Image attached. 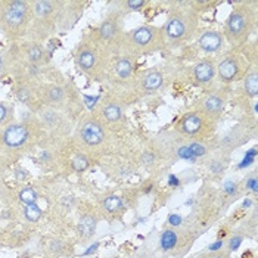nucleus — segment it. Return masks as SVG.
<instances>
[{
	"mask_svg": "<svg viewBox=\"0 0 258 258\" xmlns=\"http://www.w3.org/2000/svg\"><path fill=\"white\" fill-rule=\"evenodd\" d=\"M46 138L47 135L41 122L33 114L0 128V168L17 162L21 157L41 145Z\"/></svg>",
	"mask_w": 258,
	"mask_h": 258,
	"instance_id": "1",
	"label": "nucleus"
},
{
	"mask_svg": "<svg viewBox=\"0 0 258 258\" xmlns=\"http://www.w3.org/2000/svg\"><path fill=\"white\" fill-rule=\"evenodd\" d=\"M40 95L44 106L58 109L70 119L79 117L84 105L77 87L52 65L46 70L44 77L41 79Z\"/></svg>",
	"mask_w": 258,
	"mask_h": 258,
	"instance_id": "2",
	"label": "nucleus"
},
{
	"mask_svg": "<svg viewBox=\"0 0 258 258\" xmlns=\"http://www.w3.org/2000/svg\"><path fill=\"white\" fill-rule=\"evenodd\" d=\"M111 53L95 33L86 34L74 50V63L81 76L90 81H103L108 77Z\"/></svg>",
	"mask_w": 258,
	"mask_h": 258,
	"instance_id": "3",
	"label": "nucleus"
},
{
	"mask_svg": "<svg viewBox=\"0 0 258 258\" xmlns=\"http://www.w3.org/2000/svg\"><path fill=\"white\" fill-rule=\"evenodd\" d=\"M199 30V15L190 8L189 2H174L162 25L167 47H179L190 41Z\"/></svg>",
	"mask_w": 258,
	"mask_h": 258,
	"instance_id": "4",
	"label": "nucleus"
},
{
	"mask_svg": "<svg viewBox=\"0 0 258 258\" xmlns=\"http://www.w3.org/2000/svg\"><path fill=\"white\" fill-rule=\"evenodd\" d=\"M257 28V2H240L224 22L223 37L232 49L246 46Z\"/></svg>",
	"mask_w": 258,
	"mask_h": 258,
	"instance_id": "5",
	"label": "nucleus"
},
{
	"mask_svg": "<svg viewBox=\"0 0 258 258\" xmlns=\"http://www.w3.org/2000/svg\"><path fill=\"white\" fill-rule=\"evenodd\" d=\"M33 21L31 0H2L0 2V33L12 43L27 39Z\"/></svg>",
	"mask_w": 258,
	"mask_h": 258,
	"instance_id": "6",
	"label": "nucleus"
},
{
	"mask_svg": "<svg viewBox=\"0 0 258 258\" xmlns=\"http://www.w3.org/2000/svg\"><path fill=\"white\" fill-rule=\"evenodd\" d=\"M33 21L27 39L44 43L60 30V20L65 8L62 0H31Z\"/></svg>",
	"mask_w": 258,
	"mask_h": 258,
	"instance_id": "7",
	"label": "nucleus"
},
{
	"mask_svg": "<svg viewBox=\"0 0 258 258\" xmlns=\"http://www.w3.org/2000/svg\"><path fill=\"white\" fill-rule=\"evenodd\" d=\"M167 47L162 27L158 25H140L130 31H125L118 55H130L133 58L155 55Z\"/></svg>",
	"mask_w": 258,
	"mask_h": 258,
	"instance_id": "8",
	"label": "nucleus"
},
{
	"mask_svg": "<svg viewBox=\"0 0 258 258\" xmlns=\"http://www.w3.org/2000/svg\"><path fill=\"white\" fill-rule=\"evenodd\" d=\"M108 139L106 125L93 112L81 115L74 128V145L84 154L100 149ZM90 157V155H89Z\"/></svg>",
	"mask_w": 258,
	"mask_h": 258,
	"instance_id": "9",
	"label": "nucleus"
},
{
	"mask_svg": "<svg viewBox=\"0 0 258 258\" xmlns=\"http://www.w3.org/2000/svg\"><path fill=\"white\" fill-rule=\"evenodd\" d=\"M93 33L100 43L108 49V52L117 56L119 53L121 40L125 33L124 15L117 9H111Z\"/></svg>",
	"mask_w": 258,
	"mask_h": 258,
	"instance_id": "10",
	"label": "nucleus"
},
{
	"mask_svg": "<svg viewBox=\"0 0 258 258\" xmlns=\"http://www.w3.org/2000/svg\"><path fill=\"white\" fill-rule=\"evenodd\" d=\"M254 67V65H252ZM249 53H243L242 49H232L217 62V79L223 84H232L242 81L245 74L252 68Z\"/></svg>",
	"mask_w": 258,
	"mask_h": 258,
	"instance_id": "11",
	"label": "nucleus"
},
{
	"mask_svg": "<svg viewBox=\"0 0 258 258\" xmlns=\"http://www.w3.org/2000/svg\"><path fill=\"white\" fill-rule=\"evenodd\" d=\"M217 122L197 109L186 112L177 124V132L189 140H210L216 132Z\"/></svg>",
	"mask_w": 258,
	"mask_h": 258,
	"instance_id": "12",
	"label": "nucleus"
},
{
	"mask_svg": "<svg viewBox=\"0 0 258 258\" xmlns=\"http://www.w3.org/2000/svg\"><path fill=\"white\" fill-rule=\"evenodd\" d=\"M136 63L138 59L130 55H117L111 59L106 80H109L111 84L118 89L133 86V81L138 74Z\"/></svg>",
	"mask_w": 258,
	"mask_h": 258,
	"instance_id": "13",
	"label": "nucleus"
},
{
	"mask_svg": "<svg viewBox=\"0 0 258 258\" xmlns=\"http://www.w3.org/2000/svg\"><path fill=\"white\" fill-rule=\"evenodd\" d=\"M36 117L41 122L47 136L50 135L58 139H65L70 136V133L73 130V121L58 109L43 106L36 114Z\"/></svg>",
	"mask_w": 258,
	"mask_h": 258,
	"instance_id": "14",
	"label": "nucleus"
},
{
	"mask_svg": "<svg viewBox=\"0 0 258 258\" xmlns=\"http://www.w3.org/2000/svg\"><path fill=\"white\" fill-rule=\"evenodd\" d=\"M40 83H41V80L39 81H14L12 83V92H14L15 98L33 115H36L44 106L43 100H41V95H40Z\"/></svg>",
	"mask_w": 258,
	"mask_h": 258,
	"instance_id": "15",
	"label": "nucleus"
},
{
	"mask_svg": "<svg viewBox=\"0 0 258 258\" xmlns=\"http://www.w3.org/2000/svg\"><path fill=\"white\" fill-rule=\"evenodd\" d=\"M92 112L106 125V128L117 125L124 119V100L115 95L103 96Z\"/></svg>",
	"mask_w": 258,
	"mask_h": 258,
	"instance_id": "16",
	"label": "nucleus"
},
{
	"mask_svg": "<svg viewBox=\"0 0 258 258\" xmlns=\"http://www.w3.org/2000/svg\"><path fill=\"white\" fill-rule=\"evenodd\" d=\"M167 83L165 71L159 67L148 68L136 74V79L133 81V90L139 95H154L159 92Z\"/></svg>",
	"mask_w": 258,
	"mask_h": 258,
	"instance_id": "17",
	"label": "nucleus"
},
{
	"mask_svg": "<svg viewBox=\"0 0 258 258\" xmlns=\"http://www.w3.org/2000/svg\"><path fill=\"white\" fill-rule=\"evenodd\" d=\"M14 46H15L18 58H21L22 60H25L31 65L40 67V68H46V67L52 65L50 63V55H49V52L43 43L24 40L20 43H14Z\"/></svg>",
	"mask_w": 258,
	"mask_h": 258,
	"instance_id": "18",
	"label": "nucleus"
},
{
	"mask_svg": "<svg viewBox=\"0 0 258 258\" xmlns=\"http://www.w3.org/2000/svg\"><path fill=\"white\" fill-rule=\"evenodd\" d=\"M226 105H227V99L226 96L221 95V92H210L198 100L195 109L217 122L223 115V112L226 111Z\"/></svg>",
	"mask_w": 258,
	"mask_h": 258,
	"instance_id": "19",
	"label": "nucleus"
},
{
	"mask_svg": "<svg viewBox=\"0 0 258 258\" xmlns=\"http://www.w3.org/2000/svg\"><path fill=\"white\" fill-rule=\"evenodd\" d=\"M217 79V60L211 56L199 59L192 68V80L199 87H210Z\"/></svg>",
	"mask_w": 258,
	"mask_h": 258,
	"instance_id": "20",
	"label": "nucleus"
},
{
	"mask_svg": "<svg viewBox=\"0 0 258 258\" xmlns=\"http://www.w3.org/2000/svg\"><path fill=\"white\" fill-rule=\"evenodd\" d=\"M224 37H223V33L217 31V30H205L199 34L198 41V49L201 52H204L205 55H217L223 50L224 47Z\"/></svg>",
	"mask_w": 258,
	"mask_h": 258,
	"instance_id": "21",
	"label": "nucleus"
},
{
	"mask_svg": "<svg viewBox=\"0 0 258 258\" xmlns=\"http://www.w3.org/2000/svg\"><path fill=\"white\" fill-rule=\"evenodd\" d=\"M249 139V127H233L230 132H227V135L221 139V146L224 149H235V148H239L240 145H243L246 140Z\"/></svg>",
	"mask_w": 258,
	"mask_h": 258,
	"instance_id": "22",
	"label": "nucleus"
},
{
	"mask_svg": "<svg viewBox=\"0 0 258 258\" xmlns=\"http://www.w3.org/2000/svg\"><path fill=\"white\" fill-rule=\"evenodd\" d=\"M96 227H98V217L95 214H90V213L83 214L79 221V226H77L80 242H83V243L89 242L93 238Z\"/></svg>",
	"mask_w": 258,
	"mask_h": 258,
	"instance_id": "23",
	"label": "nucleus"
},
{
	"mask_svg": "<svg viewBox=\"0 0 258 258\" xmlns=\"http://www.w3.org/2000/svg\"><path fill=\"white\" fill-rule=\"evenodd\" d=\"M73 145H74V142H73ZM90 164H92L90 157L87 154H84L81 149H79L74 145V152L71 154V157L68 159V165H70L71 171H74V173H84L90 167Z\"/></svg>",
	"mask_w": 258,
	"mask_h": 258,
	"instance_id": "24",
	"label": "nucleus"
},
{
	"mask_svg": "<svg viewBox=\"0 0 258 258\" xmlns=\"http://www.w3.org/2000/svg\"><path fill=\"white\" fill-rule=\"evenodd\" d=\"M180 236L181 235L176 229H171V227L165 229L161 233V236H159V246H161V249L165 251V252L176 251L180 245Z\"/></svg>",
	"mask_w": 258,
	"mask_h": 258,
	"instance_id": "25",
	"label": "nucleus"
},
{
	"mask_svg": "<svg viewBox=\"0 0 258 258\" xmlns=\"http://www.w3.org/2000/svg\"><path fill=\"white\" fill-rule=\"evenodd\" d=\"M242 87H243V93L248 98L255 99L258 96V71L255 65L242 79Z\"/></svg>",
	"mask_w": 258,
	"mask_h": 258,
	"instance_id": "26",
	"label": "nucleus"
},
{
	"mask_svg": "<svg viewBox=\"0 0 258 258\" xmlns=\"http://www.w3.org/2000/svg\"><path fill=\"white\" fill-rule=\"evenodd\" d=\"M211 140H187L186 146L195 159L204 158L211 152Z\"/></svg>",
	"mask_w": 258,
	"mask_h": 258,
	"instance_id": "27",
	"label": "nucleus"
},
{
	"mask_svg": "<svg viewBox=\"0 0 258 258\" xmlns=\"http://www.w3.org/2000/svg\"><path fill=\"white\" fill-rule=\"evenodd\" d=\"M100 207L106 214H117L124 208V199L118 195H108L100 201Z\"/></svg>",
	"mask_w": 258,
	"mask_h": 258,
	"instance_id": "28",
	"label": "nucleus"
},
{
	"mask_svg": "<svg viewBox=\"0 0 258 258\" xmlns=\"http://www.w3.org/2000/svg\"><path fill=\"white\" fill-rule=\"evenodd\" d=\"M15 121V108L12 103L0 100V128L12 124Z\"/></svg>",
	"mask_w": 258,
	"mask_h": 258,
	"instance_id": "29",
	"label": "nucleus"
},
{
	"mask_svg": "<svg viewBox=\"0 0 258 258\" xmlns=\"http://www.w3.org/2000/svg\"><path fill=\"white\" fill-rule=\"evenodd\" d=\"M37 199H39V194L33 186H22L18 190V201L22 207L37 204Z\"/></svg>",
	"mask_w": 258,
	"mask_h": 258,
	"instance_id": "30",
	"label": "nucleus"
},
{
	"mask_svg": "<svg viewBox=\"0 0 258 258\" xmlns=\"http://www.w3.org/2000/svg\"><path fill=\"white\" fill-rule=\"evenodd\" d=\"M148 2L146 0H125V2H119L117 3V11H119L122 15L125 12H139L146 8Z\"/></svg>",
	"mask_w": 258,
	"mask_h": 258,
	"instance_id": "31",
	"label": "nucleus"
},
{
	"mask_svg": "<svg viewBox=\"0 0 258 258\" xmlns=\"http://www.w3.org/2000/svg\"><path fill=\"white\" fill-rule=\"evenodd\" d=\"M245 240V230H242V229H239L236 232H233L229 238H227V242H226V251L227 252H230V254H233V252H236L239 248H240V245H242V242Z\"/></svg>",
	"mask_w": 258,
	"mask_h": 258,
	"instance_id": "32",
	"label": "nucleus"
},
{
	"mask_svg": "<svg viewBox=\"0 0 258 258\" xmlns=\"http://www.w3.org/2000/svg\"><path fill=\"white\" fill-rule=\"evenodd\" d=\"M24 219L28 223H37L43 216V208L40 207L39 204H33L28 207H24Z\"/></svg>",
	"mask_w": 258,
	"mask_h": 258,
	"instance_id": "33",
	"label": "nucleus"
},
{
	"mask_svg": "<svg viewBox=\"0 0 258 258\" xmlns=\"http://www.w3.org/2000/svg\"><path fill=\"white\" fill-rule=\"evenodd\" d=\"M47 249L55 257H65L68 254V245L63 240H59V239L50 240L49 245H47Z\"/></svg>",
	"mask_w": 258,
	"mask_h": 258,
	"instance_id": "34",
	"label": "nucleus"
},
{
	"mask_svg": "<svg viewBox=\"0 0 258 258\" xmlns=\"http://www.w3.org/2000/svg\"><path fill=\"white\" fill-rule=\"evenodd\" d=\"M227 161L229 159L226 158H214L211 162H210V170L214 173V174H221L226 168H227Z\"/></svg>",
	"mask_w": 258,
	"mask_h": 258,
	"instance_id": "35",
	"label": "nucleus"
},
{
	"mask_svg": "<svg viewBox=\"0 0 258 258\" xmlns=\"http://www.w3.org/2000/svg\"><path fill=\"white\" fill-rule=\"evenodd\" d=\"M223 192H224V195H226V197H229V198H235L239 192L238 183H235V181H232V180L224 181V184H223Z\"/></svg>",
	"mask_w": 258,
	"mask_h": 258,
	"instance_id": "36",
	"label": "nucleus"
},
{
	"mask_svg": "<svg viewBox=\"0 0 258 258\" xmlns=\"http://www.w3.org/2000/svg\"><path fill=\"white\" fill-rule=\"evenodd\" d=\"M245 189L246 192H251L254 195H257L258 192V180H257V173H252L249 174L246 180H245Z\"/></svg>",
	"mask_w": 258,
	"mask_h": 258,
	"instance_id": "37",
	"label": "nucleus"
},
{
	"mask_svg": "<svg viewBox=\"0 0 258 258\" xmlns=\"http://www.w3.org/2000/svg\"><path fill=\"white\" fill-rule=\"evenodd\" d=\"M167 223H168V226H170L171 229H176V227H180V226L183 224V217H181L180 214L173 213V214H170V216H168Z\"/></svg>",
	"mask_w": 258,
	"mask_h": 258,
	"instance_id": "38",
	"label": "nucleus"
},
{
	"mask_svg": "<svg viewBox=\"0 0 258 258\" xmlns=\"http://www.w3.org/2000/svg\"><path fill=\"white\" fill-rule=\"evenodd\" d=\"M201 258H232V254L227 252V251L223 248L219 252H208L207 255H202Z\"/></svg>",
	"mask_w": 258,
	"mask_h": 258,
	"instance_id": "39",
	"label": "nucleus"
},
{
	"mask_svg": "<svg viewBox=\"0 0 258 258\" xmlns=\"http://www.w3.org/2000/svg\"><path fill=\"white\" fill-rule=\"evenodd\" d=\"M224 248V240H216V242H213V243H210V246L207 248V251L208 252H219Z\"/></svg>",
	"mask_w": 258,
	"mask_h": 258,
	"instance_id": "40",
	"label": "nucleus"
},
{
	"mask_svg": "<svg viewBox=\"0 0 258 258\" xmlns=\"http://www.w3.org/2000/svg\"><path fill=\"white\" fill-rule=\"evenodd\" d=\"M8 73V60H6V53L5 50L0 52V74H6Z\"/></svg>",
	"mask_w": 258,
	"mask_h": 258,
	"instance_id": "41",
	"label": "nucleus"
},
{
	"mask_svg": "<svg viewBox=\"0 0 258 258\" xmlns=\"http://www.w3.org/2000/svg\"><path fill=\"white\" fill-rule=\"evenodd\" d=\"M252 204H254V199L248 198L243 201V204H242V208H249V207H252Z\"/></svg>",
	"mask_w": 258,
	"mask_h": 258,
	"instance_id": "42",
	"label": "nucleus"
},
{
	"mask_svg": "<svg viewBox=\"0 0 258 258\" xmlns=\"http://www.w3.org/2000/svg\"><path fill=\"white\" fill-rule=\"evenodd\" d=\"M170 183H171L173 186H179V179H176L174 176H171V177H170Z\"/></svg>",
	"mask_w": 258,
	"mask_h": 258,
	"instance_id": "43",
	"label": "nucleus"
},
{
	"mask_svg": "<svg viewBox=\"0 0 258 258\" xmlns=\"http://www.w3.org/2000/svg\"><path fill=\"white\" fill-rule=\"evenodd\" d=\"M0 2H2V0H0Z\"/></svg>",
	"mask_w": 258,
	"mask_h": 258,
	"instance_id": "44",
	"label": "nucleus"
}]
</instances>
